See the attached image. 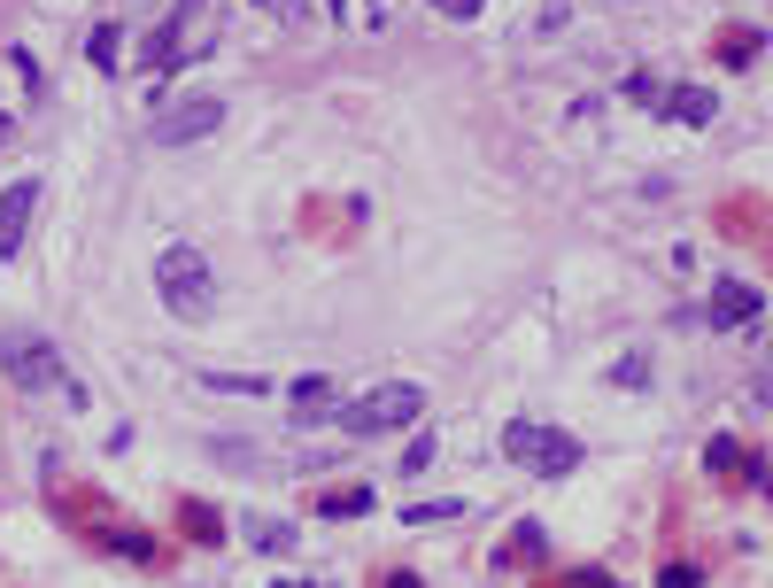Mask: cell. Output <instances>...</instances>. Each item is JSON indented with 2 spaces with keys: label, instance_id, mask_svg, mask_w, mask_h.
<instances>
[{
  "label": "cell",
  "instance_id": "1",
  "mask_svg": "<svg viewBox=\"0 0 773 588\" xmlns=\"http://www.w3.org/2000/svg\"><path fill=\"white\" fill-rule=\"evenodd\" d=\"M418 418H425V387L387 380V387H372V395H357V403H340V410H333V427L349 434V442H379V434L418 427Z\"/></svg>",
  "mask_w": 773,
  "mask_h": 588
},
{
  "label": "cell",
  "instance_id": "2",
  "mask_svg": "<svg viewBox=\"0 0 773 588\" xmlns=\"http://www.w3.org/2000/svg\"><path fill=\"white\" fill-rule=\"evenodd\" d=\"M155 295H162V310L170 317H209V302H217V272L202 264V248H162V256H155Z\"/></svg>",
  "mask_w": 773,
  "mask_h": 588
},
{
  "label": "cell",
  "instance_id": "3",
  "mask_svg": "<svg viewBox=\"0 0 773 588\" xmlns=\"http://www.w3.org/2000/svg\"><path fill=\"white\" fill-rule=\"evenodd\" d=\"M0 364H9V380H16V387H62V395L85 410V387L62 372V357H55V341H47V333L9 325V333H0Z\"/></svg>",
  "mask_w": 773,
  "mask_h": 588
},
{
  "label": "cell",
  "instance_id": "4",
  "mask_svg": "<svg viewBox=\"0 0 773 588\" xmlns=\"http://www.w3.org/2000/svg\"><path fill=\"white\" fill-rule=\"evenodd\" d=\"M503 457H510V465H527L534 480H565V472H580V442L557 434V427H542V418H510V427H503Z\"/></svg>",
  "mask_w": 773,
  "mask_h": 588
},
{
  "label": "cell",
  "instance_id": "5",
  "mask_svg": "<svg viewBox=\"0 0 773 588\" xmlns=\"http://www.w3.org/2000/svg\"><path fill=\"white\" fill-rule=\"evenodd\" d=\"M217 124H225V101H217V94H179V101L155 109L147 140H155V147H194V140H209Z\"/></svg>",
  "mask_w": 773,
  "mask_h": 588
},
{
  "label": "cell",
  "instance_id": "6",
  "mask_svg": "<svg viewBox=\"0 0 773 588\" xmlns=\"http://www.w3.org/2000/svg\"><path fill=\"white\" fill-rule=\"evenodd\" d=\"M32 209H39V179H16L9 194H0V256H16V248L32 240Z\"/></svg>",
  "mask_w": 773,
  "mask_h": 588
},
{
  "label": "cell",
  "instance_id": "7",
  "mask_svg": "<svg viewBox=\"0 0 773 588\" xmlns=\"http://www.w3.org/2000/svg\"><path fill=\"white\" fill-rule=\"evenodd\" d=\"M287 403H294V427H325V418L340 410V387H333L325 372H310V380L287 387Z\"/></svg>",
  "mask_w": 773,
  "mask_h": 588
},
{
  "label": "cell",
  "instance_id": "8",
  "mask_svg": "<svg viewBox=\"0 0 773 588\" xmlns=\"http://www.w3.org/2000/svg\"><path fill=\"white\" fill-rule=\"evenodd\" d=\"M665 117H673V124H697V132H704V124L720 117V94H712V86H665Z\"/></svg>",
  "mask_w": 773,
  "mask_h": 588
},
{
  "label": "cell",
  "instance_id": "9",
  "mask_svg": "<svg viewBox=\"0 0 773 588\" xmlns=\"http://www.w3.org/2000/svg\"><path fill=\"white\" fill-rule=\"evenodd\" d=\"M750 317H758V287L720 279V287H712V325H750Z\"/></svg>",
  "mask_w": 773,
  "mask_h": 588
},
{
  "label": "cell",
  "instance_id": "10",
  "mask_svg": "<svg viewBox=\"0 0 773 588\" xmlns=\"http://www.w3.org/2000/svg\"><path fill=\"white\" fill-rule=\"evenodd\" d=\"M240 535H247V550H264V557H287V550H294V527H287V519H264V512H247Z\"/></svg>",
  "mask_w": 773,
  "mask_h": 588
},
{
  "label": "cell",
  "instance_id": "11",
  "mask_svg": "<svg viewBox=\"0 0 773 588\" xmlns=\"http://www.w3.org/2000/svg\"><path fill=\"white\" fill-rule=\"evenodd\" d=\"M372 503H379L372 488H333V495H317V512H325V519H364Z\"/></svg>",
  "mask_w": 773,
  "mask_h": 588
},
{
  "label": "cell",
  "instance_id": "12",
  "mask_svg": "<svg viewBox=\"0 0 773 588\" xmlns=\"http://www.w3.org/2000/svg\"><path fill=\"white\" fill-rule=\"evenodd\" d=\"M85 62H94V70H101V77H109V70H117V62H124V32H117V24H101V32H94V39H85Z\"/></svg>",
  "mask_w": 773,
  "mask_h": 588
},
{
  "label": "cell",
  "instance_id": "13",
  "mask_svg": "<svg viewBox=\"0 0 773 588\" xmlns=\"http://www.w3.org/2000/svg\"><path fill=\"white\" fill-rule=\"evenodd\" d=\"M202 387H217V395H271V380H255V372H209Z\"/></svg>",
  "mask_w": 773,
  "mask_h": 588
},
{
  "label": "cell",
  "instance_id": "14",
  "mask_svg": "<svg viewBox=\"0 0 773 588\" xmlns=\"http://www.w3.org/2000/svg\"><path fill=\"white\" fill-rule=\"evenodd\" d=\"M410 527H442V519H464V503L449 495V503H410V512H402Z\"/></svg>",
  "mask_w": 773,
  "mask_h": 588
},
{
  "label": "cell",
  "instance_id": "15",
  "mask_svg": "<svg viewBox=\"0 0 773 588\" xmlns=\"http://www.w3.org/2000/svg\"><path fill=\"white\" fill-rule=\"evenodd\" d=\"M425 465H434V434H418V442H410V449H402V480H418V472H425Z\"/></svg>",
  "mask_w": 773,
  "mask_h": 588
},
{
  "label": "cell",
  "instance_id": "16",
  "mask_svg": "<svg viewBox=\"0 0 773 588\" xmlns=\"http://www.w3.org/2000/svg\"><path fill=\"white\" fill-rule=\"evenodd\" d=\"M750 47H758L750 32H727V39H720V62H727V70H742V62H750Z\"/></svg>",
  "mask_w": 773,
  "mask_h": 588
},
{
  "label": "cell",
  "instance_id": "17",
  "mask_svg": "<svg viewBox=\"0 0 773 588\" xmlns=\"http://www.w3.org/2000/svg\"><path fill=\"white\" fill-rule=\"evenodd\" d=\"M627 101H642V109H650V101H665V86H657L650 70H635V77H627Z\"/></svg>",
  "mask_w": 773,
  "mask_h": 588
},
{
  "label": "cell",
  "instance_id": "18",
  "mask_svg": "<svg viewBox=\"0 0 773 588\" xmlns=\"http://www.w3.org/2000/svg\"><path fill=\"white\" fill-rule=\"evenodd\" d=\"M247 9H255V16H287V24H294V16H302V0H247Z\"/></svg>",
  "mask_w": 773,
  "mask_h": 588
},
{
  "label": "cell",
  "instance_id": "19",
  "mask_svg": "<svg viewBox=\"0 0 773 588\" xmlns=\"http://www.w3.org/2000/svg\"><path fill=\"white\" fill-rule=\"evenodd\" d=\"M657 588H697V573H689V565H665V573H657Z\"/></svg>",
  "mask_w": 773,
  "mask_h": 588
},
{
  "label": "cell",
  "instance_id": "20",
  "mask_svg": "<svg viewBox=\"0 0 773 588\" xmlns=\"http://www.w3.org/2000/svg\"><path fill=\"white\" fill-rule=\"evenodd\" d=\"M442 16H480V0H442Z\"/></svg>",
  "mask_w": 773,
  "mask_h": 588
},
{
  "label": "cell",
  "instance_id": "21",
  "mask_svg": "<svg viewBox=\"0 0 773 588\" xmlns=\"http://www.w3.org/2000/svg\"><path fill=\"white\" fill-rule=\"evenodd\" d=\"M0 140H9V109H0Z\"/></svg>",
  "mask_w": 773,
  "mask_h": 588
}]
</instances>
